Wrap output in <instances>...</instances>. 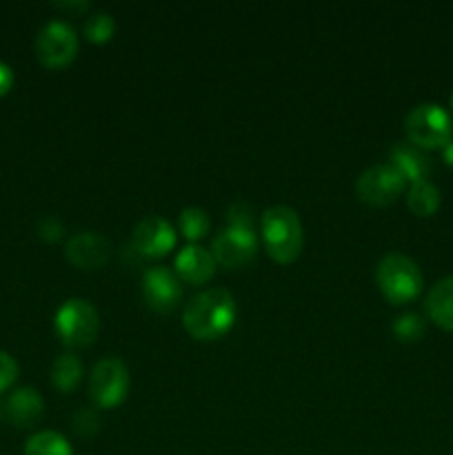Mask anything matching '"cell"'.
<instances>
[{
	"mask_svg": "<svg viewBox=\"0 0 453 455\" xmlns=\"http://www.w3.org/2000/svg\"><path fill=\"white\" fill-rule=\"evenodd\" d=\"M226 220H229V227H235V229L256 231L253 207L249 203H244V200H235V203L229 204V209H226Z\"/></svg>",
	"mask_w": 453,
	"mask_h": 455,
	"instance_id": "23",
	"label": "cell"
},
{
	"mask_svg": "<svg viewBox=\"0 0 453 455\" xmlns=\"http://www.w3.org/2000/svg\"><path fill=\"white\" fill-rule=\"evenodd\" d=\"M211 253L216 258V265L226 267V269L249 265L258 253V234L226 225L225 229L213 235Z\"/></svg>",
	"mask_w": 453,
	"mask_h": 455,
	"instance_id": "9",
	"label": "cell"
},
{
	"mask_svg": "<svg viewBox=\"0 0 453 455\" xmlns=\"http://www.w3.org/2000/svg\"><path fill=\"white\" fill-rule=\"evenodd\" d=\"M440 189L431 180L413 182L407 191V207L416 216L429 218L440 209Z\"/></svg>",
	"mask_w": 453,
	"mask_h": 455,
	"instance_id": "18",
	"label": "cell"
},
{
	"mask_svg": "<svg viewBox=\"0 0 453 455\" xmlns=\"http://www.w3.org/2000/svg\"><path fill=\"white\" fill-rule=\"evenodd\" d=\"M25 455H74V449L58 431H38L27 440Z\"/></svg>",
	"mask_w": 453,
	"mask_h": 455,
	"instance_id": "19",
	"label": "cell"
},
{
	"mask_svg": "<svg viewBox=\"0 0 453 455\" xmlns=\"http://www.w3.org/2000/svg\"><path fill=\"white\" fill-rule=\"evenodd\" d=\"M100 427V420H98L96 409H78L74 416V431L78 435H93Z\"/></svg>",
	"mask_w": 453,
	"mask_h": 455,
	"instance_id": "24",
	"label": "cell"
},
{
	"mask_svg": "<svg viewBox=\"0 0 453 455\" xmlns=\"http://www.w3.org/2000/svg\"><path fill=\"white\" fill-rule=\"evenodd\" d=\"M376 283L391 305H404L420 296L425 275L413 258L404 253H386L376 267Z\"/></svg>",
	"mask_w": 453,
	"mask_h": 455,
	"instance_id": "3",
	"label": "cell"
},
{
	"mask_svg": "<svg viewBox=\"0 0 453 455\" xmlns=\"http://www.w3.org/2000/svg\"><path fill=\"white\" fill-rule=\"evenodd\" d=\"M173 271L180 278V283L185 280V283L191 284H204L216 274V258H213V253L207 247L189 243L176 253Z\"/></svg>",
	"mask_w": 453,
	"mask_h": 455,
	"instance_id": "14",
	"label": "cell"
},
{
	"mask_svg": "<svg viewBox=\"0 0 453 455\" xmlns=\"http://www.w3.org/2000/svg\"><path fill=\"white\" fill-rule=\"evenodd\" d=\"M111 251V243L98 231H78L65 244V258L78 269H100L109 262Z\"/></svg>",
	"mask_w": 453,
	"mask_h": 455,
	"instance_id": "12",
	"label": "cell"
},
{
	"mask_svg": "<svg viewBox=\"0 0 453 455\" xmlns=\"http://www.w3.org/2000/svg\"><path fill=\"white\" fill-rule=\"evenodd\" d=\"M260 234L266 253L280 265H289L300 256L305 231L300 216L289 204H274L262 212Z\"/></svg>",
	"mask_w": 453,
	"mask_h": 455,
	"instance_id": "2",
	"label": "cell"
},
{
	"mask_svg": "<svg viewBox=\"0 0 453 455\" xmlns=\"http://www.w3.org/2000/svg\"><path fill=\"white\" fill-rule=\"evenodd\" d=\"M404 187H407V180L402 173L391 163H382L360 173L355 180V194L371 207H385L402 196Z\"/></svg>",
	"mask_w": 453,
	"mask_h": 455,
	"instance_id": "8",
	"label": "cell"
},
{
	"mask_svg": "<svg viewBox=\"0 0 453 455\" xmlns=\"http://www.w3.org/2000/svg\"><path fill=\"white\" fill-rule=\"evenodd\" d=\"M426 315L444 331H453V275L438 280L425 298Z\"/></svg>",
	"mask_w": 453,
	"mask_h": 455,
	"instance_id": "16",
	"label": "cell"
},
{
	"mask_svg": "<svg viewBox=\"0 0 453 455\" xmlns=\"http://www.w3.org/2000/svg\"><path fill=\"white\" fill-rule=\"evenodd\" d=\"M129 369L120 358H102L89 373V398L100 409H114L129 394Z\"/></svg>",
	"mask_w": 453,
	"mask_h": 455,
	"instance_id": "6",
	"label": "cell"
},
{
	"mask_svg": "<svg viewBox=\"0 0 453 455\" xmlns=\"http://www.w3.org/2000/svg\"><path fill=\"white\" fill-rule=\"evenodd\" d=\"M56 7L65 9V12L80 13V12H87L89 3H87V0H67V3H56Z\"/></svg>",
	"mask_w": 453,
	"mask_h": 455,
	"instance_id": "28",
	"label": "cell"
},
{
	"mask_svg": "<svg viewBox=\"0 0 453 455\" xmlns=\"http://www.w3.org/2000/svg\"><path fill=\"white\" fill-rule=\"evenodd\" d=\"M389 160L395 169L404 176L407 182L429 180L431 176V160L422 149H417L411 142H395L389 149Z\"/></svg>",
	"mask_w": 453,
	"mask_h": 455,
	"instance_id": "15",
	"label": "cell"
},
{
	"mask_svg": "<svg viewBox=\"0 0 453 455\" xmlns=\"http://www.w3.org/2000/svg\"><path fill=\"white\" fill-rule=\"evenodd\" d=\"M3 411L9 425L18 427V429H29L43 420L44 400L34 387H20L7 395Z\"/></svg>",
	"mask_w": 453,
	"mask_h": 455,
	"instance_id": "13",
	"label": "cell"
},
{
	"mask_svg": "<svg viewBox=\"0 0 453 455\" xmlns=\"http://www.w3.org/2000/svg\"><path fill=\"white\" fill-rule=\"evenodd\" d=\"M425 318L420 314H413V311H407L393 320V333L400 342H417L425 336Z\"/></svg>",
	"mask_w": 453,
	"mask_h": 455,
	"instance_id": "21",
	"label": "cell"
},
{
	"mask_svg": "<svg viewBox=\"0 0 453 455\" xmlns=\"http://www.w3.org/2000/svg\"><path fill=\"white\" fill-rule=\"evenodd\" d=\"M18 378V363L7 351H0V394L7 391Z\"/></svg>",
	"mask_w": 453,
	"mask_h": 455,
	"instance_id": "25",
	"label": "cell"
},
{
	"mask_svg": "<svg viewBox=\"0 0 453 455\" xmlns=\"http://www.w3.org/2000/svg\"><path fill=\"white\" fill-rule=\"evenodd\" d=\"M442 158L449 167H453V138L442 147Z\"/></svg>",
	"mask_w": 453,
	"mask_h": 455,
	"instance_id": "29",
	"label": "cell"
},
{
	"mask_svg": "<svg viewBox=\"0 0 453 455\" xmlns=\"http://www.w3.org/2000/svg\"><path fill=\"white\" fill-rule=\"evenodd\" d=\"M142 298L158 314H169L182 300V284L176 271L167 267H149L142 275Z\"/></svg>",
	"mask_w": 453,
	"mask_h": 455,
	"instance_id": "10",
	"label": "cell"
},
{
	"mask_svg": "<svg viewBox=\"0 0 453 455\" xmlns=\"http://www.w3.org/2000/svg\"><path fill=\"white\" fill-rule=\"evenodd\" d=\"M83 380V363L74 354H60L52 364V385L60 394H71Z\"/></svg>",
	"mask_w": 453,
	"mask_h": 455,
	"instance_id": "17",
	"label": "cell"
},
{
	"mask_svg": "<svg viewBox=\"0 0 453 455\" xmlns=\"http://www.w3.org/2000/svg\"><path fill=\"white\" fill-rule=\"evenodd\" d=\"M238 315L235 298L229 289L211 287L195 293L182 309V324L195 340H218L231 331Z\"/></svg>",
	"mask_w": 453,
	"mask_h": 455,
	"instance_id": "1",
	"label": "cell"
},
{
	"mask_svg": "<svg viewBox=\"0 0 453 455\" xmlns=\"http://www.w3.org/2000/svg\"><path fill=\"white\" fill-rule=\"evenodd\" d=\"M83 31H84V38L91 40V43H107L115 31L114 16L107 12L91 13V16L84 20Z\"/></svg>",
	"mask_w": 453,
	"mask_h": 455,
	"instance_id": "22",
	"label": "cell"
},
{
	"mask_svg": "<svg viewBox=\"0 0 453 455\" xmlns=\"http://www.w3.org/2000/svg\"><path fill=\"white\" fill-rule=\"evenodd\" d=\"M451 107H453V96H451Z\"/></svg>",
	"mask_w": 453,
	"mask_h": 455,
	"instance_id": "30",
	"label": "cell"
},
{
	"mask_svg": "<svg viewBox=\"0 0 453 455\" xmlns=\"http://www.w3.org/2000/svg\"><path fill=\"white\" fill-rule=\"evenodd\" d=\"M78 53V34L67 20H49L36 36V56L49 69L69 65Z\"/></svg>",
	"mask_w": 453,
	"mask_h": 455,
	"instance_id": "7",
	"label": "cell"
},
{
	"mask_svg": "<svg viewBox=\"0 0 453 455\" xmlns=\"http://www.w3.org/2000/svg\"><path fill=\"white\" fill-rule=\"evenodd\" d=\"M12 84H13L12 67H9L7 62L0 60V98H3L9 89H12Z\"/></svg>",
	"mask_w": 453,
	"mask_h": 455,
	"instance_id": "27",
	"label": "cell"
},
{
	"mask_svg": "<svg viewBox=\"0 0 453 455\" xmlns=\"http://www.w3.org/2000/svg\"><path fill=\"white\" fill-rule=\"evenodd\" d=\"M65 229H62V222L56 216H47L40 220L38 225V235L44 243H58L62 238Z\"/></svg>",
	"mask_w": 453,
	"mask_h": 455,
	"instance_id": "26",
	"label": "cell"
},
{
	"mask_svg": "<svg viewBox=\"0 0 453 455\" xmlns=\"http://www.w3.org/2000/svg\"><path fill=\"white\" fill-rule=\"evenodd\" d=\"M404 133L417 149H442L453 136V120L449 111L435 102H422L404 118Z\"/></svg>",
	"mask_w": 453,
	"mask_h": 455,
	"instance_id": "5",
	"label": "cell"
},
{
	"mask_svg": "<svg viewBox=\"0 0 453 455\" xmlns=\"http://www.w3.org/2000/svg\"><path fill=\"white\" fill-rule=\"evenodd\" d=\"M176 244V231L163 216H147L133 227L131 247L147 258H163Z\"/></svg>",
	"mask_w": 453,
	"mask_h": 455,
	"instance_id": "11",
	"label": "cell"
},
{
	"mask_svg": "<svg viewBox=\"0 0 453 455\" xmlns=\"http://www.w3.org/2000/svg\"><path fill=\"white\" fill-rule=\"evenodd\" d=\"M211 220H209L207 212L203 207H185L178 216V229L182 231L187 240H200L207 235Z\"/></svg>",
	"mask_w": 453,
	"mask_h": 455,
	"instance_id": "20",
	"label": "cell"
},
{
	"mask_svg": "<svg viewBox=\"0 0 453 455\" xmlns=\"http://www.w3.org/2000/svg\"><path fill=\"white\" fill-rule=\"evenodd\" d=\"M53 329L60 342L69 349H84L93 345L100 331V315L96 307L83 298H69L58 307L53 315Z\"/></svg>",
	"mask_w": 453,
	"mask_h": 455,
	"instance_id": "4",
	"label": "cell"
}]
</instances>
